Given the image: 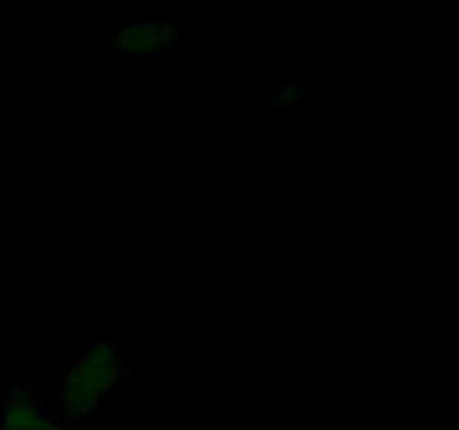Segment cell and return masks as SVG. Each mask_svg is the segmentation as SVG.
I'll return each instance as SVG.
<instances>
[{
	"mask_svg": "<svg viewBox=\"0 0 459 430\" xmlns=\"http://www.w3.org/2000/svg\"><path fill=\"white\" fill-rule=\"evenodd\" d=\"M103 399L92 390V385L85 379V372L81 366L72 363V370L61 381V412L70 419H83V417L97 415Z\"/></svg>",
	"mask_w": 459,
	"mask_h": 430,
	"instance_id": "6da1fadb",
	"label": "cell"
},
{
	"mask_svg": "<svg viewBox=\"0 0 459 430\" xmlns=\"http://www.w3.org/2000/svg\"><path fill=\"white\" fill-rule=\"evenodd\" d=\"M307 94V85L299 83V81H290V83L276 88V103L278 108H285V110H294L299 99H303Z\"/></svg>",
	"mask_w": 459,
	"mask_h": 430,
	"instance_id": "7a4b0ae2",
	"label": "cell"
}]
</instances>
